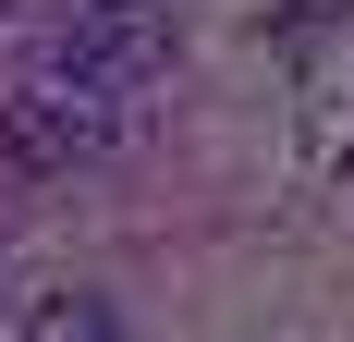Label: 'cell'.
<instances>
[{"mask_svg": "<svg viewBox=\"0 0 354 342\" xmlns=\"http://www.w3.org/2000/svg\"><path fill=\"white\" fill-rule=\"evenodd\" d=\"M0 244H12V183H0Z\"/></svg>", "mask_w": 354, "mask_h": 342, "instance_id": "obj_4", "label": "cell"}, {"mask_svg": "<svg viewBox=\"0 0 354 342\" xmlns=\"http://www.w3.org/2000/svg\"><path fill=\"white\" fill-rule=\"evenodd\" d=\"M171 73V12L159 0H73L62 37H49V62H37V86L49 98H135V86H159Z\"/></svg>", "mask_w": 354, "mask_h": 342, "instance_id": "obj_1", "label": "cell"}, {"mask_svg": "<svg viewBox=\"0 0 354 342\" xmlns=\"http://www.w3.org/2000/svg\"><path fill=\"white\" fill-rule=\"evenodd\" d=\"M0 12H12V0H0Z\"/></svg>", "mask_w": 354, "mask_h": 342, "instance_id": "obj_5", "label": "cell"}, {"mask_svg": "<svg viewBox=\"0 0 354 342\" xmlns=\"http://www.w3.org/2000/svg\"><path fill=\"white\" fill-rule=\"evenodd\" d=\"M86 147H110V98H49V86L0 98V183H62Z\"/></svg>", "mask_w": 354, "mask_h": 342, "instance_id": "obj_2", "label": "cell"}, {"mask_svg": "<svg viewBox=\"0 0 354 342\" xmlns=\"http://www.w3.org/2000/svg\"><path fill=\"white\" fill-rule=\"evenodd\" d=\"M25 342H122V330H110V294H37Z\"/></svg>", "mask_w": 354, "mask_h": 342, "instance_id": "obj_3", "label": "cell"}]
</instances>
